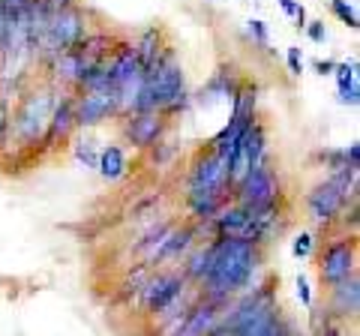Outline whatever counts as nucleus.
I'll return each mask as SVG.
<instances>
[{
  "instance_id": "15",
  "label": "nucleus",
  "mask_w": 360,
  "mask_h": 336,
  "mask_svg": "<svg viewBox=\"0 0 360 336\" xmlns=\"http://www.w3.org/2000/svg\"><path fill=\"white\" fill-rule=\"evenodd\" d=\"M252 120L255 117H240V115H229V120L222 123V127L213 132V136L205 141L207 148L219 156V160L225 162V168H229V160H231V153L234 148H238V141L243 138V132L252 127Z\"/></svg>"
},
{
  "instance_id": "16",
  "label": "nucleus",
  "mask_w": 360,
  "mask_h": 336,
  "mask_svg": "<svg viewBox=\"0 0 360 336\" xmlns=\"http://www.w3.org/2000/svg\"><path fill=\"white\" fill-rule=\"evenodd\" d=\"M132 172V162H129V150L123 148L120 141H108L99 148V162H96V174L103 177L105 183H120L127 181Z\"/></svg>"
},
{
  "instance_id": "31",
  "label": "nucleus",
  "mask_w": 360,
  "mask_h": 336,
  "mask_svg": "<svg viewBox=\"0 0 360 336\" xmlns=\"http://www.w3.org/2000/svg\"><path fill=\"white\" fill-rule=\"evenodd\" d=\"M312 70H315V75H321V78H330V75H333V70H336V60H330V58H324V60H315V63H312Z\"/></svg>"
},
{
  "instance_id": "8",
  "label": "nucleus",
  "mask_w": 360,
  "mask_h": 336,
  "mask_svg": "<svg viewBox=\"0 0 360 336\" xmlns=\"http://www.w3.org/2000/svg\"><path fill=\"white\" fill-rule=\"evenodd\" d=\"M117 136L123 148H132L135 153H144L148 148H153L156 141H162L168 132H172V120H168L162 111H132V115H123L115 120Z\"/></svg>"
},
{
  "instance_id": "3",
  "label": "nucleus",
  "mask_w": 360,
  "mask_h": 336,
  "mask_svg": "<svg viewBox=\"0 0 360 336\" xmlns=\"http://www.w3.org/2000/svg\"><path fill=\"white\" fill-rule=\"evenodd\" d=\"M189 108H193V91L186 84L184 63H180L174 46H168L150 70H144V84L135 111H162L168 120H174L186 115Z\"/></svg>"
},
{
  "instance_id": "34",
  "label": "nucleus",
  "mask_w": 360,
  "mask_h": 336,
  "mask_svg": "<svg viewBox=\"0 0 360 336\" xmlns=\"http://www.w3.org/2000/svg\"><path fill=\"white\" fill-rule=\"evenodd\" d=\"M283 336H307V333H300V330H297V324H295V328H288Z\"/></svg>"
},
{
  "instance_id": "23",
  "label": "nucleus",
  "mask_w": 360,
  "mask_h": 336,
  "mask_svg": "<svg viewBox=\"0 0 360 336\" xmlns=\"http://www.w3.org/2000/svg\"><path fill=\"white\" fill-rule=\"evenodd\" d=\"M315 246H319L315 234L312 231H300V234H295V240H291V255H295L297 261H309L315 255Z\"/></svg>"
},
{
  "instance_id": "19",
  "label": "nucleus",
  "mask_w": 360,
  "mask_h": 336,
  "mask_svg": "<svg viewBox=\"0 0 360 336\" xmlns=\"http://www.w3.org/2000/svg\"><path fill=\"white\" fill-rule=\"evenodd\" d=\"M150 273H153L150 264H144V261H129V264L120 271L115 297H117V300H132V297H139V291H141L144 283L150 279Z\"/></svg>"
},
{
  "instance_id": "17",
  "label": "nucleus",
  "mask_w": 360,
  "mask_h": 336,
  "mask_svg": "<svg viewBox=\"0 0 360 336\" xmlns=\"http://www.w3.org/2000/svg\"><path fill=\"white\" fill-rule=\"evenodd\" d=\"M360 63L352 58V60H342L336 63L333 70V82H336V103L345 105V108H357L360 105Z\"/></svg>"
},
{
  "instance_id": "26",
  "label": "nucleus",
  "mask_w": 360,
  "mask_h": 336,
  "mask_svg": "<svg viewBox=\"0 0 360 336\" xmlns=\"http://www.w3.org/2000/svg\"><path fill=\"white\" fill-rule=\"evenodd\" d=\"M295 285H297V300H300V304H303V309H312V306H315V295H312L309 276H307V273H297V279H295Z\"/></svg>"
},
{
  "instance_id": "9",
  "label": "nucleus",
  "mask_w": 360,
  "mask_h": 336,
  "mask_svg": "<svg viewBox=\"0 0 360 336\" xmlns=\"http://www.w3.org/2000/svg\"><path fill=\"white\" fill-rule=\"evenodd\" d=\"M72 105H75V123L78 129H99L108 127L120 117V103L117 91L111 84L105 87H84V91H72Z\"/></svg>"
},
{
  "instance_id": "13",
  "label": "nucleus",
  "mask_w": 360,
  "mask_h": 336,
  "mask_svg": "<svg viewBox=\"0 0 360 336\" xmlns=\"http://www.w3.org/2000/svg\"><path fill=\"white\" fill-rule=\"evenodd\" d=\"M324 309H328L333 318L354 324L357 312H360V273L348 276L330 288H324Z\"/></svg>"
},
{
  "instance_id": "22",
  "label": "nucleus",
  "mask_w": 360,
  "mask_h": 336,
  "mask_svg": "<svg viewBox=\"0 0 360 336\" xmlns=\"http://www.w3.org/2000/svg\"><path fill=\"white\" fill-rule=\"evenodd\" d=\"M180 156H184V148H180L177 141H172L168 136L162 141H156L153 148L144 150V160H148L156 172H168V168H174L180 162Z\"/></svg>"
},
{
  "instance_id": "1",
  "label": "nucleus",
  "mask_w": 360,
  "mask_h": 336,
  "mask_svg": "<svg viewBox=\"0 0 360 336\" xmlns=\"http://www.w3.org/2000/svg\"><path fill=\"white\" fill-rule=\"evenodd\" d=\"M210 271L205 283L198 285V295L213 300V304L225 306L243 291H250L258 279H262L267 250L255 246L250 240H231V238H213L210 240Z\"/></svg>"
},
{
  "instance_id": "24",
  "label": "nucleus",
  "mask_w": 360,
  "mask_h": 336,
  "mask_svg": "<svg viewBox=\"0 0 360 336\" xmlns=\"http://www.w3.org/2000/svg\"><path fill=\"white\" fill-rule=\"evenodd\" d=\"M328 4H330V13L340 18L348 30H357L360 27V15H357V9L348 4V0H328Z\"/></svg>"
},
{
  "instance_id": "20",
  "label": "nucleus",
  "mask_w": 360,
  "mask_h": 336,
  "mask_svg": "<svg viewBox=\"0 0 360 336\" xmlns=\"http://www.w3.org/2000/svg\"><path fill=\"white\" fill-rule=\"evenodd\" d=\"M99 144L94 138V132L90 129H78L75 138L70 141V150H72V160L84 168V172H96V162H99Z\"/></svg>"
},
{
  "instance_id": "6",
  "label": "nucleus",
  "mask_w": 360,
  "mask_h": 336,
  "mask_svg": "<svg viewBox=\"0 0 360 336\" xmlns=\"http://www.w3.org/2000/svg\"><path fill=\"white\" fill-rule=\"evenodd\" d=\"M321 238H324V240H319L321 250L315 252L312 259H315V271H319L321 288H330V285L357 273V264H360L357 234L330 231V234H321Z\"/></svg>"
},
{
  "instance_id": "27",
  "label": "nucleus",
  "mask_w": 360,
  "mask_h": 336,
  "mask_svg": "<svg viewBox=\"0 0 360 336\" xmlns=\"http://www.w3.org/2000/svg\"><path fill=\"white\" fill-rule=\"evenodd\" d=\"M285 66H288V75L291 78H300L303 75V51H300V46H288L285 49Z\"/></svg>"
},
{
  "instance_id": "33",
  "label": "nucleus",
  "mask_w": 360,
  "mask_h": 336,
  "mask_svg": "<svg viewBox=\"0 0 360 336\" xmlns=\"http://www.w3.org/2000/svg\"><path fill=\"white\" fill-rule=\"evenodd\" d=\"M295 27L297 30H303V27H307V6H297V13H295Z\"/></svg>"
},
{
  "instance_id": "18",
  "label": "nucleus",
  "mask_w": 360,
  "mask_h": 336,
  "mask_svg": "<svg viewBox=\"0 0 360 336\" xmlns=\"http://www.w3.org/2000/svg\"><path fill=\"white\" fill-rule=\"evenodd\" d=\"M129 42H132V49H135V54H139V60H141L144 70H150V66L156 63V58H160V54L172 46L160 27H144V30L135 33Z\"/></svg>"
},
{
  "instance_id": "10",
  "label": "nucleus",
  "mask_w": 360,
  "mask_h": 336,
  "mask_svg": "<svg viewBox=\"0 0 360 336\" xmlns=\"http://www.w3.org/2000/svg\"><path fill=\"white\" fill-rule=\"evenodd\" d=\"M267 156H274L270 153V132H267V123L262 120V115H258L252 120V127L243 132V138L238 141V148H234L231 160H229V183H231V189L243 181L250 168L262 165Z\"/></svg>"
},
{
  "instance_id": "2",
  "label": "nucleus",
  "mask_w": 360,
  "mask_h": 336,
  "mask_svg": "<svg viewBox=\"0 0 360 336\" xmlns=\"http://www.w3.org/2000/svg\"><path fill=\"white\" fill-rule=\"evenodd\" d=\"M231 201V183H229V168L213 153L207 144L193 150L184 174V210L189 222L213 219V214Z\"/></svg>"
},
{
  "instance_id": "5",
  "label": "nucleus",
  "mask_w": 360,
  "mask_h": 336,
  "mask_svg": "<svg viewBox=\"0 0 360 336\" xmlns=\"http://www.w3.org/2000/svg\"><path fill=\"white\" fill-rule=\"evenodd\" d=\"M360 193V172L357 168H340L333 174H324L307 195H303V214L319 234H330L340 222L342 210L357 201Z\"/></svg>"
},
{
  "instance_id": "32",
  "label": "nucleus",
  "mask_w": 360,
  "mask_h": 336,
  "mask_svg": "<svg viewBox=\"0 0 360 336\" xmlns=\"http://www.w3.org/2000/svg\"><path fill=\"white\" fill-rule=\"evenodd\" d=\"M276 4H279V9H283V13L288 15V18H295V13H297V0H276Z\"/></svg>"
},
{
  "instance_id": "25",
  "label": "nucleus",
  "mask_w": 360,
  "mask_h": 336,
  "mask_svg": "<svg viewBox=\"0 0 360 336\" xmlns=\"http://www.w3.org/2000/svg\"><path fill=\"white\" fill-rule=\"evenodd\" d=\"M246 37H250L252 46H258V49L270 46V30H267V25L262 18H250V21H246Z\"/></svg>"
},
{
  "instance_id": "11",
  "label": "nucleus",
  "mask_w": 360,
  "mask_h": 336,
  "mask_svg": "<svg viewBox=\"0 0 360 336\" xmlns=\"http://www.w3.org/2000/svg\"><path fill=\"white\" fill-rule=\"evenodd\" d=\"M75 132H78V123H75L72 91H60L58 103H54V111H51L49 129H45L42 144H39V160H49V156L66 150L70 141L75 138Z\"/></svg>"
},
{
  "instance_id": "4",
  "label": "nucleus",
  "mask_w": 360,
  "mask_h": 336,
  "mask_svg": "<svg viewBox=\"0 0 360 336\" xmlns=\"http://www.w3.org/2000/svg\"><path fill=\"white\" fill-rule=\"evenodd\" d=\"M58 96H60V87L49 84L45 78H33L25 91L18 93L15 105L9 108V141L6 144L39 153V144H42L45 129H49Z\"/></svg>"
},
{
  "instance_id": "21",
  "label": "nucleus",
  "mask_w": 360,
  "mask_h": 336,
  "mask_svg": "<svg viewBox=\"0 0 360 336\" xmlns=\"http://www.w3.org/2000/svg\"><path fill=\"white\" fill-rule=\"evenodd\" d=\"M309 312V333L307 336H354V330L348 333V324L340 321V318H333L328 309H319V306H312L307 309Z\"/></svg>"
},
{
  "instance_id": "29",
  "label": "nucleus",
  "mask_w": 360,
  "mask_h": 336,
  "mask_svg": "<svg viewBox=\"0 0 360 336\" xmlns=\"http://www.w3.org/2000/svg\"><path fill=\"white\" fill-rule=\"evenodd\" d=\"M9 105L6 99H0V150L6 148V141H9Z\"/></svg>"
},
{
  "instance_id": "30",
  "label": "nucleus",
  "mask_w": 360,
  "mask_h": 336,
  "mask_svg": "<svg viewBox=\"0 0 360 336\" xmlns=\"http://www.w3.org/2000/svg\"><path fill=\"white\" fill-rule=\"evenodd\" d=\"M342 150H345V162H348V168H360V141H348Z\"/></svg>"
},
{
  "instance_id": "12",
  "label": "nucleus",
  "mask_w": 360,
  "mask_h": 336,
  "mask_svg": "<svg viewBox=\"0 0 360 336\" xmlns=\"http://www.w3.org/2000/svg\"><path fill=\"white\" fill-rule=\"evenodd\" d=\"M243 72H238L234 63H222L217 66L207 82L201 84V91L193 93V105H201V108H213V105H231V96L238 93V87L243 82Z\"/></svg>"
},
{
  "instance_id": "14",
  "label": "nucleus",
  "mask_w": 360,
  "mask_h": 336,
  "mask_svg": "<svg viewBox=\"0 0 360 336\" xmlns=\"http://www.w3.org/2000/svg\"><path fill=\"white\" fill-rule=\"evenodd\" d=\"M210 226H213V234H217V238L250 240V210L240 207L238 201H225L217 214H213Z\"/></svg>"
},
{
  "instance_id": "7",
  "label": "nucleus",
  "mask_w": 360,
  "mask_h": 336,
  "mask_svg": "<svg viewBox=\"0 0 360 336\" xmlns=\"http://www.w3.org/2000/svg\"><path fill=\"white\" fill-rule=\"evenodd\" d=\"M231 201H238L246 210L270 207L285 201V186H283V172L274 156H267L262 165H255L246 172V177L231 189Z\"/></svg>"
},
{
  "instance_id": "28",
  "label": "nucleus",
  "mask_w": 360,
  "mask_h": 336,
  "mask_svg": "<svg viewBox=\"0 0 360 336\" xmlns=\"http://www.w3.org/2000/svg\"><path fill=\"white\" fill-rule=\"evenodd\" d=\"M307 37L315 42V46H324L328 42V27H324V21H307Z\"/></svg>"
}]
</instances>
